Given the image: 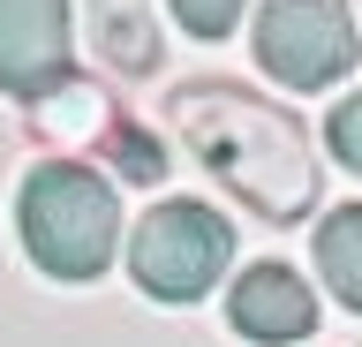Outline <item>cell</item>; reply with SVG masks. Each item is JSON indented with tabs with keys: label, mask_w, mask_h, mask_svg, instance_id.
Segmentation results:
<instances>
[{
	"label": "cell",
	"mask_w": 362,
	"mask_h": 347,
	"mask_svg": "<svg viewBox=\"0 0 362 347\" xmlns=\"http://www.w3.org/2000/svg\"><path fill=\"white\" fill-rule=\"evenodd\" d=\"M16 234H23V249H30V264L45 279L83 287L121 249V196H113L106 174H90L83 159L53 151L16 189Z\"/></svg>",
	"instance_id": "7a4b0ae2"
},
{
	"label": "cell",
	"mask_w": 362,
	"mask_h": 347,
	"mask_svg": "<svg viewBox=\"0 0 362 347\" xmlns=\"http://www.w3.org/2000/svg\"><path fill=\"white\" fill-rule=\"evenodd\" d=\"M166 129L211 182L264 227H302L317 211V143L294 106L249 91L234 76H189L166 91Z\"/></svg>",
	"instance_id": "6da1fadb"
},
{
	"label": "cell",
	"mask_w": 362,
	"mask_h": 347,
	"mask_svg": "<svg viewBox=\"0 0 362 347\" xmlns=\"http://www.w3.org/2000/svg\"><path fill=\"white\" fill-rule=\"evenodd\" d=\"M106 166L121 174V182H136V189H158V182H166V151H158L129 114H121V129L106 136Z\"/></svg>",
	"instance_id": "30bf717a"
},
{
	"label": "cell",
	"mask_w": 362,
	"mask_h": 347,
	"mask_svg": "<svg viewBox=\"0 0 362 347\" xmlns=\"http://www.w3.org/2000/svg\"><path fill=\"white\" fill-rule=\"evenodd\" d=\"M68 0H0V91L30 98L68 76Z\"/></svg>",
	"instance_id": "8992f818"
},
{
	"label": "cell",
	"mask_w": 362,
	"mask_h": 347,
	"mask_svg": "<svg viewBox=\"0 0 362 347\" xmlns=\"http://www.w3.org/2000/svg\"><path fill=\"white\" fill-rule=\"evenodd\" d=\"M83 30H90V53L129 83L166 69V38L151 23V0H83Z\"/></svg>",
	"instance_id": "ba28073f"
},
{
	"label": "cell",
	"mask_w": 362,
	"mask_h": 347,
	"mask_svg": "<svg viewBox=\"0 0 362 347\" xmlns=\"http://www.w3.org/2000/svg\"><path fill=\"white\" fill-rule=\"evenodd\" d=\"M257 69L279 91H332L339 76H355L362 38L347 0H257V30H249Z\"/></svg>",
	"instance_id": "277c9868"
},
{
	"label": "cell",
	"mask_w": 362,
	"mask_h": 347,
	"mask_svg": "<svg viewBox=\"0 0 362 347\" xmlns=\"http://www.w3.org/2000/svg\"><path fill=\"white\" fill-rule=\"evenodd\" d=\"M166 8H174V23L189 30V38H226V30L242 23L249 0H166Z\"/></svg>",
	"instance_id": "8fae6325"
},
{
	"label": "cell",
	"mask_w": 362,
	"mask_h": 347,
	"mask_svg": "<svg viewBox=\"0 0 362 347\" xmlns=\"http://www.w3.org/2000/svg\"><path fill=\"white\" fill-rule=\"evenodd\" d=\"M23 121H30V136L45 143V151H106V136L121 129V98L106 91V83H90V76L68 69L53 91H38L30 106H23Z\"/></svg>",
	"instance_id": "52a82bcc"
},
{
	"label": "cell",
	"mask_w": 362,
	"mask_h": 347,
	"mask_svg": "<svg viewBox=\"0 0 362 347\" xmlns=\"http://www.w3.org/2000/svg\"><path fill=\"white\" fill-rule=\"evenodd\" d=\"M226 324L257 347H302L317 332V295L294 264L264 257V264H242V279L226 287Z\"/></svg>",
	"instance_id": "5b68a950"
},
{
	"label": "cell",
	"mask_w": 362,
	"mask_h": 347,
	"mask_svg": "<svg viewBox=\"0 0 362 347\" xmlns=\"http://www.w3.org/2000/svg\"><path fill=\"white\" fill-rule=\"evenodd\" d=\"M325 143H332V159L347 166V174H362V91H347L332 106V121H325Z\"/></svg>",
	"instance_id": "7c38bea8"
},
{
	"label": "cell",
	"mask_w": 362,
	"mask_h": 347,
	"mask_svg": "<svg viewBox=\"0 0 362 347\" xmlns=\"http://www.w3.org/2000/svg\"><path fill=\"white\" fill-rule=\"evenodd\" d=\"M226 264H234V227L197 196H166L129 227V279L151 302L189 310L226 279Z\"/></svg>",
	"instance_id": "3957f363"
},
{
	"label": "cell",
	"mask_w": 362,
	"mask_h": 347,
	"mask_svg": "<svg viewBox=\"0 0 362 347\" xmlns=\"http://www.w3.org/2000/svg\"><path fill=\"white\" fill-rule=\"evenodd\" d=\"M317 279L332 287L339 310L362 317V204H339L317 219Z\"/></svg>",
	"instance_id": "9c48e42d"
}]
</instances>
